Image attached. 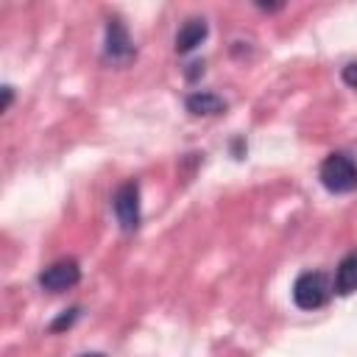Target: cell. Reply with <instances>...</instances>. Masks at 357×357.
<instances>
[{
  "mask_svg": "<svg viewBox=\"0 0 357 357\" xmlns=\"http://www.w3.org/2000/svg\"><path fill=\"white\" fill-rule=\"evenodd\" d=\"M329 296H332V284L321 271H304L293 282V301L298 310H318L329 301Z\"/></svg>",
  "mask_w": 357,
  "mask_h": 357,
  "instance_id": "obj_2",
  "label": "cell"
},
{
  "mask_svg": "<svg viewBox=\"0 0 357 357\" xmlns=\"http://www.w3.org/2000/svg\"><path fill=\"white\" fill-rule=\"evenodd\" d=\"M103 56H106V61H112V64H128V61L137 56L134 42H131V36H128V28L123 25L120 17H109V20H106Z\"/></svg>",
  "mask_w": 357,
  "mask_h": 357,
  "instance_id": "obj_4",
  "label": "cell"
},
{
  "mask_svg": "<svg viewBox=\"0 0 357 357\" xmlns=\"http://www.w3.org/2000/svg\"><path fill=\"white\" fill-rule=\"evenodd\" d=\"M81 282V268L75 259H59L50 262L42 273H39V287L47 293H64L70 287H75Z\"/></svg>",
  "mask_w": 357,
  "mask_h": 357,
  "instance_id": "obj_5",
  "label": "cell"
},
{
  "mask_svg": "<svg viewBox=\"0 0 357 357\" xmlns=\"http://www.w3.org/2000/svg\"><path fill=\"white\" fill-rule=\"evenodd\" d=\"M187 112L195 114V117H209V114H223L226 112V100L215 92H190L187 100H184Z\"/></svg>",
  "mask_w": 357,
  "mask_h": 357,
  "instance_id": "obj_7",
  "label": "cell"
},
{
  "mask_svg": "<svg viewBox=\"0 0 357 357\" xmlns=\"http://www.w3.org/2000/svg\"><path fill=\"white\" fill-rule=\"evenodd\" d=\"M78 315H81V307H73V310H67L64 315H59V318L50 324V329H53V332H59V329H64V326H73Z\"/></svg>",
  "mask_w": 357,
  "mask_h": 357,
  "instance_id": "obj_9",
  "label": "cell"
},
{
  "mask_svg": "<svg viewBox=\"0 0 357 357\" xmlns=\"http://www.w3.org/2000/svg\"><path fill=\"white\" fill-rule=\"evenodd\" d=\"M318 178L335 195L354 192L357 190V159L351 153H346V151H335L321 162Z\"/></svg>",
  "mask_w": 357,
  "mask_h": 357,
  "instance_id": "obj_1",
  "label": "cell"
},
{
  "mask_svg": "<svg viewBox=\"0 0 357 357\" xmlns=\"http://www.w3.org/2000/svg\"><path fill=\"white\" fill-rule=\"evenodd\" d=\"M206 33H209L206 20H204V17H190V20L178 28V33H176V53H190V50H195V47L206 39Z\"/></svg>",
  "mask_w": 357,
  "mask_h": 357,
  "instance_id": "obj_6",
  "label": "cell"
},
{
  "mask_svg": "<svg viewBox=\"0 0 357 357\" xmlns=\"http://www.w3.org/2000/svg\"><path fill=\"white\" fill-rule=\"evenodd\" d=\"M81 357H106V354H100V351H86V354H81Z\"/></svg>",
  "mask_w": 357,
  "mask_h": 357,
  "instance_id": "obj_12",
  "label": "cell"
},
{
  "mask_svg": "<svg viewBox=\"0 0 357 357\" xmlns=\"http://www.w3.org/2000/svg\"><path fill=\"white\" fill-rule=\"evenodd\" d=\"M11 100H14V86H8V84H6V86H3V106H0V109H3V112H8Z\"/></svg>",
  "mask_w": 357,
  "mask_h": 357,
  "instance_id": "obj_11",
  "label": "cell"
},
{
  "mask_svg": "<svg viewBox=\"0 0 357 357\" xmlns=\"http://www.w3.org/2000/svg\"><path fill=\"white\" fill-rule=\"evenodd\" d=\"M112 209L123 231H137L139 229V184L137 181L120 184L112 195Z\"/></svg>",
  "mask_w": 357,
  "mask_h": 357,
  "instance_id": "obj_3",
  "label": "cell"
},
{
  "mask_svg": "<svg viewBox=\"0 0 357 357\" xmlns=\"http://www.w3.org/2000/svg\"><path fill=\"white\" fill-rule=\"evenodd\" d=\"M332 290L340 293V296H349V293H357V254H349L337 271H335V282H332Z\"/></svg>",
  "mask_w": 357,
  "mask_h": 357,
  "instance_id": "obj_8",
  "label": "cell"
},
{
  "mask_svg": "<svg viewBox=\"0 0 357 357\" xmlns=\"http://www.w3.org/2000/svg\"><path fill=\"white\" fill-rule=\"evenodd\" d=\"M343 84L351 86V89H357V61H349L343 67Z\"/></svg>",
  "mask_w": 357,
  "mask_h": 357,
  "instance_id": "obj_10",
  "label": "cell"
}]
</instances>
